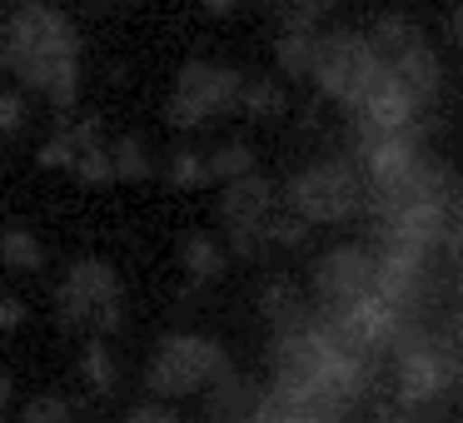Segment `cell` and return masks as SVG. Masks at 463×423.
Returning a JSON list of instances; mask_svg holds the SVG:
<instances>
[{"label":"cell","mask_w":463,"mask_h":423,"mask_svg":"<svg viewBox=\"0 0 463 423\" xmlns=\"http://www.w3.org/2000/svg\"><path fill=\"white\" fill-rule=\"evenodd\" d=\"M80 31L51 0H21L0 15V65L25 85L45 95L55 110H71L80 100V70H85Z\"/></svg>","instance_id":"1"},{"label":"cell","mask_w":463,"mask_h":423,"mask_svg":"<svg viewBox=\"0 0 463 423\" xmlns=\"http://www.w3.org/2000/svg\"><path fill=\"white\" fill-rule=\"evenodd\" d=\"M373 363L379 359L354 349L324 314H309V319H299L294 329L274 334L269 383L299 389V393H319V399H334V403H344V409H354L373 383Z\"/></svg>","instance_id":"2"},{"label":"cell","mask_w":463,"mask_h":423,"mask_svg":"<svg viewBox=\"0 0 463 423\" xmlns=\"http://www.w3.org/2000/svg\"><path fill=\"white\" fill-rule=\"evenodd\" d=\"M453 389H458V334L429 319L409 324L389 343V399L423 418Z\"/></svg>","instance_id":"3"},{"label":"cell","mask_w":463,"mask_h":423,"mask_svg":"<svg viewBox=\"0 0 463 423\" xmlns=\"http://www.w3.org/2000/svg\"><path fill=\"white\" fill-rule=\"evenodd\" d=\"M284 210L299 214L304 224H344L364 214V170L349 155H319V160L299 164L279 190Z\"/></svg>","instance_id":"4"},{"label":"cell","mask_w":463,"mask_h":423,"mask_svg":"<svg viewBox=\"0 0 463 423\" xmlns=\"http://www.w3.org/2000/svg\"><path fill=\"white\" fill-rule=\"evenodd\" d=\"M55 319L65 324V329H75L80 339H90V334H115L125 319V279L120 269H115L110 259H95V254H85V259H75L71 269H65V279L55 284Z\"/></svg>","instance_id":"5"},{"label":"cell","mask_w":463,"mask_h":423,"mask_svg":"<svg viewBox=\"0 0 463 423\" xmlns=\"http://www.w3.org/2000/svg\"><path fill=\"white\" fill-rule=\"evenodd\" d=\"M220 373H230V353H224L220 339L210 334H165L155 343L150 363H145V389L165 403L180 399H200Z\"/></svg>","instance_id":"6"},{"label":"cell","mask_w":463,"mask_h":423,"mask_svg":"<svg viewBox=\"0 0 463 423\" xmlns=\"http://www.w3.org/2000/svg\"><path fill=\"white\" fill-rule=\"evenodd\" d=\"M379 75H383V61H379V51H373L369 31H324L319 41H314L309 85L324 100L354 110V105L379 85Z\"/></svg>","instance_id":"7"},{"label":"cell","mask_w":463,"mask_h":423,"mask_svg":"<svg viewBox=\"0 0 463 423\" xmlns=\"http://www.w3.org/2000/svg\"><path fill=\"white\" fill-rule=\"evenodd\" d=\"M369 41H373V51H379L383 70H389L419 105H433L443 95V61H439V51H433V41L423 35L419 21L389 11L369 25Z\"/></svg>","instance_id":"8"},{"label":"cell","mask_w":463,"mask_h":423,"mask_svg":"<svg viewBox=\"0 0 463 423\" xmlns=\"http://www.w3.org/2000/svg\"><path fill=\"white\" fill-rule=\"evenodd\" d=\"M240 90H244V70H234V65L184 61L170 85V100H165V120L175 130H204L210 120L240 110Z\"/></svg>","instance_id":"9"},{"label":"cell","mask_w":463,"mask_h":423,"mask_svg":"<svg viewBox=\"0 0 463 423\" xmlns=\"http://www.w3.org/2000/svg\"><path fill=\"white\" fill-rule=\"evenodd\" d=\"M379 294V244H334L309 269L314 314H344Z\"/></svg>","instance_id":"10"},{"label":"cell","mask_w":463,"mask_h":423,"mask_svg":"<svg viewBox=\"0 0 463 423\" xmlns=\"http://www.w3.org/2000/svg\"><path fill=\"white\" fill-rule=\"evenodd\" d=\"M274 210H279V190H274V180L260 170L240 174V180H224L220 204H214V214H220V224H224V240H230V249L244 254V259L269 249L264 230H269Z\"/></svg>","instance_id":"11"},{"label":"cell","mask_w":463,"mask_h":423,"mask_svg":"<svg viewBox=\"0 0 463 423\" xmlns=\"http://www.w3.org/2000/svg\"><path fill=\"white\" fill-rule=\"evenodd\" d=\"M250 423H349V409L334 399H319V393H299V389H269L260 393V409H254Z\"/></svg>","instance_id":"12"},{"label":"cell","mask_w":463,"mask_h":423,"mask_svg":"<svg viewBox=\"0 0 463 423\" xmlns=\"http://www.w3.org/2000/svg\"><path fill=\"white\" fill-rule=\"evenodd\" d=\"M260 393L264 389H254L250 379H240V373L230 369V373H220L200 399H204V409H210L214 423H250L254 409H260Z\"/></svg>","instance_id":"13"},{"label":"cell","mask_w":463,"mask_h":423,"mask_svg":"<svg viewBox=\"0 0 463 423\" xmlns=\"http://www.w3.org/2000/svg\"><path fill=\"white\" fill-rule=\"evenodd\" d=\"M260 314H264V324H269L274 334L279 329H294L299 319H309V299H304V289L294 279H264L260 284Z\"/></svg>","instance_id":"14"},{"label":"cell","mask_w":463,"mask_h":423,"mask_svg":"<svg viewBox=\"0 0 463 423\" xmlns=\"http://www.w3.org/2000/svg\"><path fill=\"white\" fill-rule=\"evenodd\" d=\"M180 269H184V279L190 284H214V279H224V269H230V249H224L214 234H184V244H180Z\"/></svg>","instance_id":"15"},{"label":"cell","mask_w":463,"mask_h":423,"mask_svg":"<svg viewBox=\"0 0 463 423\" xmlns=\"http://www.w3.org/2000/svg\"><path fill=\"white\" fill-rule=\"evenodd\" d=\"M0 269H5V274H41V269H45V244H41V234L25 230V224L0 230Z\"/></svg>","instance_id":"16"},{"label":"cell","mask_w":463,"mask_h":423,"mask_svg":"<svg viewBox=\"0 0 463 423\" xmlns=\"http://www.w3.org/2000/svg\"><path fill=\"white\" fill-rule=\"evenodd\" d=\"M314 41H319L314 25H284L279 31V41H274V65H279L284 80H309Z\"/></svg>","instance_id":"17"},{"label":"cell","mask_w":463,"mask_h":423,"mask_svg":"<svg viewBox=\"0 0 463 423\" xmlns=\"http://www.w3.org/2000/svg\"><path fill=\"white\" fill-rule=\"evenodd\" d=\"M75 373H80V383L95 393V399H110V393H115V359H110V349H105L100 334L85 339L80 359H75Z\"/></svg>","instance_id":"18"},{"label":"cell","mask_w":463,"mask_h":423,"mask_svg":"<svg viewBox=\"0 0 463 423\" xmlns=\"http://www.w3.org/2000/svg\"><path fill=\"white\" fill-rule=\"evenodd\" d=\"M284 110H289V95H284L279 80H269V75L250 80V75H244V90H240V115L244 120H279Z\"/></svg>","instance_id":"19"},{"label":"cell","mask_w":463,"mask_h":423,"mask_svg":"<svg viewBox=\"0 0 463 423\" xmlns=\"http://www.w3.org/2000/svg\"><path fill=\"white\" fill-rule=\"evenodd\" d=\"M105 150H110V170H115V180L140 184V180H150V174H155L150 145H145L140 135H120V140H110Z\"/></svg>","instance_id":"20"},{"label":"cell","mask_w":463,"mask_h":423,"mask_svg":"<svg viewBox=\"0 0 463 423\" xmlns=\"http://www.w3.org/2000/svg\"><path fill=\"white\" fill-rule=\"evenodd\" d=\"M204 164H210V184H224V180H240V174L260 170L250 140H220L210 155H204Z\"/></svg>","instance_id":"21"},{"label":"cell","mask_w":463,"mask_h":423,"mask_svg":"<svg viewBox=\"0 0 463 423\" xmlns=\"http://www.w3.org/2000/svg\"><path fill=\"white\" fill-rule=\"evenodd\" d=\"M71 174L80 184H90V190H105V184H115V170H110V150L105 145H90V150H80L71 160Z\"/></svg>","instance_id":"22"},{"label":"cell","mask_w":463,"mask_h":423,"mask_svg":"<svg viewBox=\"0 0 463 423\" xmlns=\"http://www.w3.org/2000/svg\"><path fill=\"white\" fill-rule=\"evenodd\" d=\"M170 184L175 190H200V184H210V164H204V155L200 150H175Z\"/></svg>","instance_id":"23"},{"label":"cell","mask_w":463,"mask_h":423,"mask_svg":"<svg viewBox=\"0 0 463 423\" xmlns=\"http://www.w3.org/2000/svg\"><path fill=\"white\" fill-rule=\"evenodd\" d=\"M269 5L279 11V25H314V31L334 11V0H269Z\"/></svg>","instance_id":"24"},{"label":"cell","mask_w":463,"mask_h":423,"mask_svg":"<svg viewBox=\"0 0 463 423\" xmlns=\"http://www.w3.org/2000/svg\"><path fill=\"white\" fill-rule=\"evenodd\" d=\"M21 423H71V399L61 393H35L21 403Z\"/></svg>","instance_id":"25"},{"label":"cell","mask_w":463,"mask_h":423,"mask_svg":"<svg viewBox=\"0 0 463 423\" xmlns=\"http://www.w3.org/2000/svg\"><path fill=\"white\" fill-rule=\"evenodd\" d=\"M35 160L45 164V170H71V160H75V140H71V130H55L51 140L41 145V150H35Z\"/></svg>","instance_id":"26"},{"label":"cell","mask_w":463,"mask_h":423,"mask_svg":"<svg viewBox=\"0 0 463 423\" xmlns=\"http://www.w3.org/2000/svg\"><path fill=\"white\" fill-rule=\"evenodd\" d=\"M25 125V100L15 90H0V135H15Z\"/></svg>","instance_id":"27"},{"label":"cell","mask_w":463,"mask_h":423,"mask_svg":"<svg viewBox=\"0 0 463 423\" xmlns=\"http://www.w3.org/2000/svg\"><path fill=\"white\" fill-rule=\"evenodd\" d=\"M125 423H184V418H180V413H175L165 399H155V403H140V409H130V413H125Z\"/></svg>","instance_id":"28"},{"label":"cell","mask_w":463,"mask_h":423,"mask_svg":"<svg viewBox=\"0 0 463 423\" xmlns=\"http://www.w3.org/2000/svg\"><path fill=\"white\" fill-rule=\"evenodd\" d=\"M25 324V304L15 299V294H0V334H11Z\"/></svg>","instance_id":"29"},{"label":"cell","mask_w":463,"mask_h":423,"mask_svg":"<svg viewBox=\"0 0 463 423\" xmlns=\"http://www.w3.org/2000/svg\"><path fill=\"white\" fill-rule=\"evenodd\" d=\"M449 35H453V45H463V0L453 5V15H449Z\"/></svg>","instance_id":"30"},{"label":"cell","mask_w":463,"mask_h":423,"mask_svg":"<svg viewBox=\"0 0 463 423\" xmlns=\"http://www.w3.org/2000/svg\"><path fill=\"white\" fill-rule=\"evenodd\" d=\"M200 5H204V11H210V15H230L234 5H240V0H200Z\"/></svg>","instance_id":"31"},{"label":"cell","mask_w":463,"mask_h":423,"mask_svg":"<svg viewBox=\"0 0 463 423\" xmlns=\"http://www.w3.org/2000/svg\"><path fill=\"white\" fill-rule=\"evenodd\" d=\"M11 399H15V383H11V379H5V373H0V413L11 409Z\"/></svg>","instance_id":"32"},{"label":"cell","mask_w":463,"mask_h":423,"mask_svg":"<svg viewBox=\"0 0 463 423\" xmlns=\"http://www.w3.org/2000/svg\"><path fill=\"white\" fill-rule=\"evenodd\" d=\"M458 389H463V339H458Z\"/></svg>","instance_id":"33"},{"label":"cell","mask_w":463,"mask_h":423,"mask_svg":"<svg viewBox=\"0 0 463 423\" xmlns=\"http://www.w3.org/2000/svg\"><path fill=\"white\" fill-rule=\"evenodd\" d=\"M458 304H463V254H458Z\"/></svg>","instance_id":"34"},{"label":"cell","mask_w":463,"mask_h":423,"mask_svg":"<svg viewBox=\"0 0 463 423\" xmlns=\"http://www.w3.org/2000/svg\"><path fill=\"white\" fill-rule=\"evenodd\" d=\"M0 70H5V65H0Z\"/></svg>","instance_id":"35"},{"label":"cell","mask_w":463,"mask_h":423,"mask_svg":"<svg viewBox=\"0 0 463 423\" xmlns=\"http://www.w3.org/2000/svg\"><path fill=\"white\" fill-rule=\"evenodd\" d=\"M100 5H105V0H100Z\"/></svg>","instance_id":"36"}]
</instances>
